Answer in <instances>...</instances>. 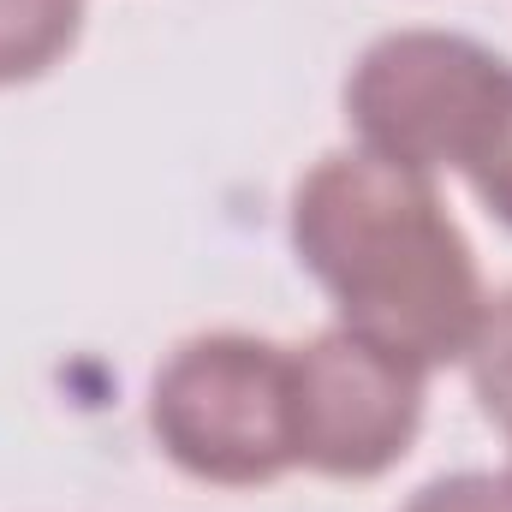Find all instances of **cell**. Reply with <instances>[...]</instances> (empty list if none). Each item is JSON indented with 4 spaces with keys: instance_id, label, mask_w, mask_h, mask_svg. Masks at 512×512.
<instances>
[{
    "instance_id": "2",
    "label": "cell",
    "mask_w": 512,
    "mask_h": 512,
    "mask_svg": "<svg viewBox=\"0 0 512 512\" xmlns=\"http://www.w3.org/2000/svg\"><path fill=\"white\" fill-rule=\"evenodd\" d=\"M149 435L197 483L268 489L292 453V346L215 328L179 340L149 382Z\"/></svg>"
},
{
    "instance_id": "7",
    "label": "cell",
    "mask_w": 512,
    "mask_h": 512,
    "mask_svg": "<svg viewBox=\"0 0 512 512\" xmlns=\"http://www.w3.org/2000/svg\"><path fill=\"white\" fill-rule=\"evenodd\" d=\"M399 512H512V471H447V477H429Z\"/></svg>"
},
{
    "instance_id": "5",
    "label": "cell",
    "mask_w": 512,
    "mask_h": 512,
    "mask_svg": "<svg viewBox=\"0 0 512 512\" xmlns=\"http://www.w3.org/2000/svg\"><path fill=\"white\" fill-rule=\"evenodd\" d=\"M90 0H0V90L48 78L84 36Z\"/></svg>"
},
{
    "instance_id": "3",
    "label": "cell",
    "mask_w": 512,
    "mask_h": 512,
    "mask_svg": "<svg viewBox=\"0 0 512 512\" xmlns=\"http://www.w3.org/2000/svg\"><path fill=\"white\" fill-rule=\"evenodd\" d=\"M512 102V60L459 30H387L346 78L358 149L411 173H465Z\"/></svg>"
},
{
    "instance_id": "4",
    "label": "cell",
    "mask_w": 512,
    "mask_h": 512,
    "mask_svg": "<svg viewBox=\"0 0 512 512\" xmlns=\"http://www.w3.org/2000/svg\"><path fill=\"white\" fill-rule=\"evenodd\" d=\"M429 370L382 352L352 328H322L292 346V453L334 483L387 477L423 429Z\"/></svg>"
},
{
    "instance_id": "6",
    "label": "cell",
    "mask_w": 512,
    "mask_h": 512,
    "mask_svg": "<svg viewBox=\"0 0 512 512\" xmlns=\"http://www.w3.org/2000/svg\"><path fill=\"white\" fill-rule=\"evenodd\" d=\"M459 364L471 376V393H477L483 417L512 435V286L483 298V316H477L471 346H465Z\"/></svg>"
},
{
    "instance_id": "8",
    "label": "cell",
    "mask_w": 512,
    "mask_h": 512,
    "mask_svg": "<svg viewBox=\"0 0 512 512\" xmlns=\"http://www.w3.org/2000/svg\"><path fill=\"white\" fill-rule=\"evenodd\" d=\"M465 179H471V191L483 197V209L512 233V102L501 108V120L489 131V143L477 149V161L465 167Z\"/></svg>"
},
{
    "instance_id": "1",
    "label": "cell",
    "mask_w": 512,
    "mask_h": 512,
    "mask_svg": "<svg viewBox=\"0 0 512 512\" xmlns=\"http://www.w3.org/2000/svg\"><path fill=\"white\" fill-rule=\"evenodd\" d=\"M286 233L334 298L340 328L429 376L465 358L489 292L429 173L393 167L358 143L334 149L292 185Z\"/></svg>"
}]
</instances>
